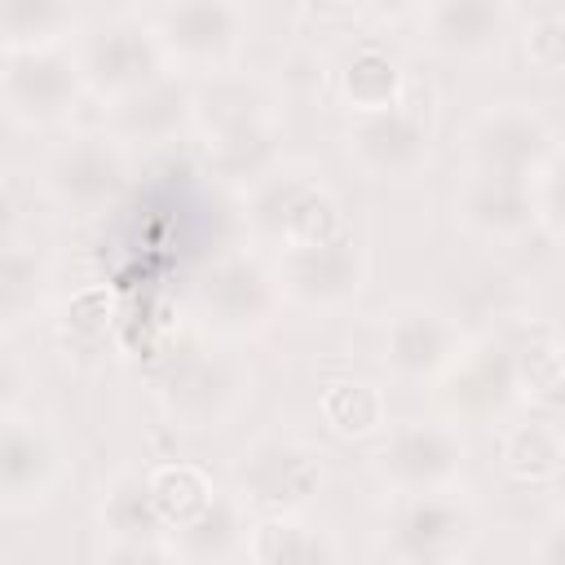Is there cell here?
I'll return each instance as SVG.
<instances>
[{"mask_svg":"<svg viewBox=\"0 0 565 565\" xmlns=\"http://www.w3.org/2000/svg\"><path fill=\"white\" fill-rule=\"evenodd\" d=\"M243 216H247V234L274 252L300 247V243H322V238L349 230L344 203L327 190L322 172H313L305 163H282V159L247 185Z\"/></svg>","mask_w":565,"mask_h":565,"instance_id":"obj_1","label":"cell"},{"mask_svg":"<svg viewBox=\"0 0 565 565\" xmlns=\"http://www.w3.org/2000/svg\"><path fill=\"white\" fill-rule=\"evenodd\" d=\"M278 309L282 291L274 265L252 252L216 256L190 287V313L216 340H252L278 318Z\"/></svg>","mask_w":565,"mask_h":565,"instance_id":"obj_2","label":"cell"},{"mask_svg":"<svg viewBox=\"0 0 565 565\" xmlns=\"http://www.w3.org/2000/svg\"><path fill=\"white\" fill-rule=\"evenodd\" d=\"M252 397V371L243 358L221 353L212 344L185 349L172 358L159 375V402L163 415L185 433H212L225 428L243 402Z\"/></svg>","mask_w":565,"mask_h":565,"instance_id":"obj_3","label":"cell"},{"mask_svg":"<svg viewBox=\"0 0 565 565\" xmlns=\"http://www.w3.org/2000/svg\"><path fill=\"white\" fill-rule=\"evenodd\" d=\"M344 150L371 181H411L433 159V110L411 88L380 110H353L344 124Z\"/></svg>","mask_w":565,"mask_h":565,"instance_id":"obj_4","label":"cell"},{"mask_svg":"<svg viewBox=\"0 0 565 565\" xmlns=\"http://www.w3.org/2000/svg\"><path fill=\"white\" fill-rule=\"evenodd\" d=\"M327 486V455L296 433H265L234 459V494L256 512H305Z\"/></svg>","mask_w":565,"mask_h":565,"instance_id":"obj_5","label":"cell"},{"mask_svg":"<svg viewBox=\"0 0 565 565\" xmlns=\"http://www.w3.org/2000/svg\"><path fill=\"white\" fill-rule=\"evenodd\" d=\"M168 66L190 75H216L238 66L247 44V9L243 0H159L150 18Z\"/></svg>","mask_w":565,"mask_h":565,"instance_id":"obj_6","label":"cell"},{"mask_svg":"<svg viewBox=\"0 0 565 565\" xmlns=\"http://www.w3.org/2000/svg\"><path fill=\"white\" fill-rule=\"evenodd\" d=\"M84 97V75L75 49L66 44H35V49H4L0 62V110L22 128H57L75 115Z\"/></svg>","mask_w":565,"mask_h":565,"instance_id":"obj_7","label":"cell"},{"mask_svg":"<svg viewBox=\"0 0 565 565\" xmlns=\"http://www.w3.org/2000/svg\"><path fill=\"white\" fill-rule=\"evenodd\" d=\"M269 265H274L282 305H296L309 313L344 309L371 278V252L353 230H340L322 243L282 247Z\"/></svg>","mask_w":565,"mask_h":565,"instance_id":"obj_8","label":"cell"},{"mask_svg":"<svg viewBox=\"0 0 565 565\" xmlns=\"http://www.w3.org/2000/svg\"><path fill=\"white\" fill-rule=\"evenodd\" d=\"M40 181H44V194L62 212H71V216H97L128 185L124 141L110 128L106 132H71L66 141H57L49 150Z\"/></svg>","mask_w":565,"mask_h":565,"instance_id":"obj_9","label":"cell"},{"mask_svg":"<svg viewBox=\"0 0 565 565\" xmlns=\"http://www.w3.org/2000/svg\"><path fill=\"white\" fill-rule=\"evenodd\" d=\"M388 556L406 565H450L477 547V512L455 490L397 494L384 525Z\"/></svg>","mask_w":565,"mask_h":565,"instance_id":"obj_10","label":"cell"},{"mask_svg":"<svg viewBox=\"0 0 565 565\" xmlns=\"http://www.w3.org/2000/svg\"><path fill=\"white\" fill-rule=\"evenodd\" d=\"M75 62L84 75V93L102 97L106 106L146 88L150 79H159L168 71V57H163L154 26L146 18H132V13L93 26L75 44Z\"/></svg>","mask_w":565,"mask_h":565,"instance_id":"obj_11","label":"cell"},{"mask_svg":"<svg viewBox=\"0 0 565 565\" xmlns=\"http://www.w3.org/2000/svg\"><path fill=\"white\" fill-rule=\"evenodd\" d=\"M380 477L397 494H424V490H455L468 468V441L459 424L446 419H406L388 428V437L375 450Z\"/></svg>","mask_w":565,"mask_h":565,"instance_id":"obj_12","label":"cell"},{"mask_svg":"<svg viewBox=\"0 0 565 565\" xmlns=\"http://www.w3.org/2000/svg\"><path fill=\"white\" fill-rule=\"evenodd\" d=\"M547 163H556V128L530 102L486 106L468 124V168L534 181Z\"/></svg>","mask_w":565,"mask_h":565,"instance_id":"obj_13","label":"cell"},{"mask_svg":"<svg viewBox=\"0 0 565 565\" xmlns=\"http://www.w3.org/2000/svg\"><path fill=\"white\" fill-rule=\"evenodd\" d=\"M463 344H468L463 327L446 309L424 305V300H406V305L388 309L384 327H380V353H384L388 375L402 384H415V388L437 384L455 366Z\"/></svg>","mask_w":565,"mask_h":565,"instance_id":"obj_14","label":"cell"},{"mask_svg":"<svg viewBox=\"0 0 565 565\" xmlns=\"http://www.w3.org/2000/svg\"><path fill=\"white\" fill-rule=\"evenodd\" d=\"M66 481L62 437L31 415H0V512H35Z\"/></svg>","mask_w":565,"mask_h":565,"instance_id":"obj_15","label":"cell"},{"mask_svg":"<svg viewBox=\"0 0 565 565\" xmlns=\"http://www.w3.org/2000/svg\"><path fill=\"white\" fill-rule=\"evenodd\" d=\"M437 388H441L446 411L463 424H499L525 402L512 344L503 340H481V344L468 340L455 366L437 380Z\"/></svg>","mask_w":565,"mask_h":565,"instance_id":"obj_16","label":"cell"},{"mask_svg":"<svg viewBox=\"0 0 565 565\" xmlns=\"http://www.w3.org/2000/svg\"><path fill=\"white\" fill-rule=\"evenodd\" d=\"M102 561L146 565V561H177L172 534L150 499L146 468H124L102 490Z\"/></svg>","mask_w":565,"mask_h":565,"instance_id":"obj_17","label":"cell"},{"mask_svg":"<svg viewBox=\"0 0 565 565\" xmlns=\"http://www.w3.org/2000/svg\"><path fill=\"white\" fill-rule=\"evenodd\" d=\"M455 221L477 243H494V247L516 243L539 225L534 181L468 168L463 181L455 185Z\"/></svg>","mask_w":565,"mask_h":565,"instance_id":"obj_18","label":"cell"},{"mask_svg":"<svg viewBox=\"0 0 565 565\" xmlns=\"http://www.w3.org/2000/svg\"><path fill=\"white\" fill-rule=\"evenodd\" d=\"M424 40L450 62H486L516 26V0H424Z\"/></svg>","mask_w":565,"mask_h":565,"instance_id":"obj_19","label":"cell"},{"mask_svg":"<svg viewBox=\"0 0 565 565\" xmlns=\"http://www.w3.org/2000/svg\"><path fill=\"white\" fill-rule=\"evenodd\" d=\"M274 93L243 75L238 66L203 75L194 84V106H190V128L212 141V137H234V132H252V128H274Z\"/></svg>","mask_w":565,"mask_h":565,"instance_id":"obj_20","label":"cell"},{"mask_svg":"<svg viewBox=\"0 0 565 565\" xmlns=\"http://www.w3.org/2000/svg\"><path fill=\"white\" fill-rule=\"evenodd\" d=\"M190 106H194V84L177 79L172 71H163L146 88L110 102V132L124 146L128 141L159 146V141H172V137H181L190 128Z\"/></svg>","mask_w":565,"mask_h":565,"instance_id":"obj_21","label":"cell"},{"mask_svg":"<svg viewBox=\"0 0 565 565\" xmlns=\"http://www.w3.org/2000/svg\"><path fill=\"white\" fill-rule=\"evenodd\" d=\"M247 556L260 565H318L340 561V543L305 512H260V521L247 525Z\"/></svg>","mask_w":565,"mask_h":565,"instance_id":"obj_22","label":"cell"},{"mask_svg":"<svg viewBox=\"0 0 565 565\" xmlns=\"http://www.w3.org/2000/svg\"><path fill=\"white\" fill-rule=\"evenodd\" d=\"M499 463L512 481L521 486H547L561 477L565 468V433L556 419L534 415V419H516L503 441H499Z\"/></svg>","mask_w":565,"mask_h":565,"instance_id":"obj_23","label":"cell"},{"mask_svg":"<svg viewBox=\"0 0 565 565\" xmlns=\"http://www.w3.org/2000/svg\"><path fill=\"white\" fill-rule=\"evenodd\" d=\"M335 93L349 106V115L353 110H380V106H393L406 93V75H402L397 57L384 44L366 40V44L344 53V62L335 71Z\"/></svg>","mask_w":565,"mask_h":565,"instance_id":"obj_24","label":"cell"},{"mask_svg":"<svg viewBox=\"0 0 565 565\" xmlns=\"http://www.w3.org/2000/svg\"><path fill=\"white\" fill-rule=\"evenodd\" d=\"M172 547L190 561H230L238 552L247 556V508L238 503V494H212V503L194 521L172 530Z\"/></svg>","mask_w":565,"mask_h":565,"instance_id":"obj_25","label":"cell"},{"mask_svg":"<svg viewBox=\"0 0 565 565\" xmlns=\"http://www.w3.org/2000/svg\"><path fill=\"white\" fill-rule=\"evenodd\" d=\"M53 291V265L31 243H0V327L31 322Z\"/></svg>","mask_w":565,"mask_h":565,"instance_id":"obj_26","label":"cell"},{"mask_svg":"<svg viewBox=\"0 0 565 565\" xmlns=\"http://www.w3.org/2000/svg\"><path fill=\"white\" fill-rule=\"evenodd\" d=\"M318 411H322L327 428L335 437H344V441H362V437L380 433L384 419H388V402L371 380H335V384H327Z\"/></svg>","mask_w":565,"mask_h":565,"instance_id":"obj_27","label":"cell"},{"mask_svg":"<svg viewBox=\"0 0 565 565\" xmlns=\"http://www.w3.org/2000/svg\"><path fill=\"white\" fill-rule=\"evenodd\" d=\"M75 26V0H0V49L62 44Z\"/></svg>","mask_w":565,"mask_h":565,"instance_id":"obj_28","label":"cell"},{"mask_svg":"<svg viewBox=\"0 0 565 565\" xmlns=\"http://www.w3.org/2000/svg\"><path fill=\"white\" fill-rule=\"evenodd\" d=\"M146 486H150V499H154L168 534L181 530L185 521H194L216 494L212 481L194 463H154V468H146Z\"/></svg>","mask_w":565,"mask_h":565,"instance_id":"obj_29","label":"cell"},{"mask_svg":"<svg viewBox=\"0 0 565 565\" xmlns=\"http://www.w3.org/2000/svg\"><path fill=\"white\" fill-rule=\"evenodd\" d=\"M512 362H516V380L525 402L530 397H556L561 388V340L552 331H530V340L512 344Z\"/></svg>","mask_w":565,"mask_h":565,"instance_id":"obj_30","label":"cell"},{"mask_svg":"<svg viewBox=\"0 0 565 565\" xmlns=\"http://www.w3.org/2000/svg\"><path fill=\"white\" fill-rule=\"evenodd\" d=\"M525 62L539 75H561L565 66V22L556 9H543L539 18H530L525 26Z\"/></svg>","mask_w":565,"mask_h":565,"instance_id":"obj_31","label":"cell"},{"mask_svg":"<svg viewBox=\"0 0 565 565\" xmlns=\"http://www.w3.org/2000/svg\"><path fill=\"white\" fill-rule=\"evenodd\" d=\"M353 9L375 18V22H406L424 9V0H353Z\"/></svg>","mask_w":565,"mask_h":565,"instance_id":"obj_32","label":"cell"},{"mask_svg":"<svg viewBox=\"0 0 565 565\" xmlns=\"http://www.w3.org/2000/svg\"><path fill=\"white\" fill-rule=\"evenodd\" d=\"M18 393H22V371L0 353V415H4V411H13Z\"/></svg>","mask_w":565,"mask_h":565,"instance_id":"obj_33","label":"cell"},{"mask_svg":"<svg viewBox=\"0 0 565 565\" xmlns=\"http://www.w3.org/2000/svg\"><path fill=\"white\" fill-rule=\"evenodd\" d=\"M4 221H9V203H4V190H0V230H4ZM4 243V238H0Z\"/></svg>","mask_w":565,"mask_h":565,"instance_id":"obj_34","label":"cell"}]
</instances>
